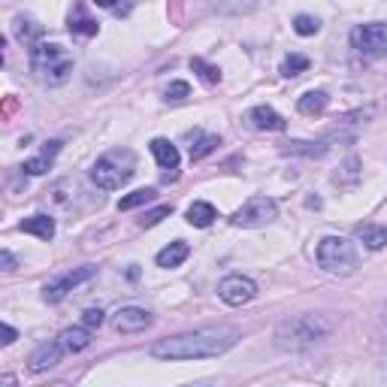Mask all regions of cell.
<instances>
[{
	"instance_id": "obj_20",
	"label": "cell",
	"mask_w": 387,
	"mask_h": 387,
	"mask_svg": "<svg viewBox=\"0 0 387 387\" xmlns=\"http://www.w3.org/2000/svg\"><path fill=\"white\" fill-rule=\"evenodd\" d=\"M215 218H218V212H215V206L206 200H197V203H191L188 206V224L191 227H209Z\"/></svg>"
},
{
	"instance_id": "obj_4",
	"label": "cell",
	"mask_w": 387,
	"mask_h": 387,
	"mask_svg": "<svg viewBox=\"0 0 387 387\" xmlns=\"http://www.w3.org/2000/svg\"><path fill=\"white\" fill-rule=\"evenodd\" d=\"M133 173H136V157L131 148H112V152L94 160L91 181L100 191H118L133 179Z\"/></svg>"
},
{
	"instance_id": "obj_33",
	"label": "cell",
	"mask_w": 387,
	"mask_h": 387,
	"mask_svg": "<svg viewBox=\"0 0 387 387\" xmlns=\"http://www.w3.org/2000/svg\"><path fill=\"white\" fill-rule=\"evenodd\" d=\"M82 324L88 327V330H97V327L103 324V311H100V309H88V311L82 315Z\"/></svg>"
},
{
	"instance_id": "obj_5",
	"label": "cell",
	"mask_w": 387,
	"mask_h": 387,
	"mask_svg": "<svg viewBox=\"0 0 387 387\" xmlns=\"http://www.w3.org/2000/svg\"><path fill=\"white\" fill-rule=\"evenodd\" d=\"M318 266L330 275H351L357 270V249H354L351 239H342V236H324L318 242Z\"/></svg>"
},
{
	"instance_id": "obj_15",
	"label": "cell",
	"mask_w": 387,
	"mask_h": 387,
	"mask_svg": "<svg viewBox=\"0 0 387 387\" xmlns=\"http://www.w3.org/2000/svg\"><path fill=\"white\" fill-rule=\"evenodd\" d=\"M249 118H251V124L257 127V131H285L287 127V121L273 109V106H254Z\"/></svg>"
},
{
	"instance_id": "obj_28",
	"label": "cell",
	"mask_w": 387,
	"mask_h": 387,
	"mask_svg": "<svg viewBox=\"0 0 387 387\" xmlns=\"http://www.w3.org/2000/svg\"><path fill=\"white\" fill-rule=\"evenodd\" d=\"M306 70H309V58L306 55H290L282 64V76H287V79H294V76H299V73H306Z\"/></svg>"
},
{
	"instance_id": "obj_16",
	"label": "cell",
	"mask_w": 387,
	"mask_h": 387,
	"mask_svg": "<svg viewBox=\"0 0 387 387\" xmlns=\"http://www.w3.org/2000/svg\"><path fill=\"white\" fill-rule=\"evenodd\" d=\"M152 155H155V160H157V167L160 169H179V148L169 143V139H152Z\"/></svg>"
},
{
	"instance_id": "obj_18",
	"label": "cell",
	"mask_w": 387,
	"mask_h": 387,
	"mask_svg": "<svg viewBox=\"0 0 387 387\" xmlns=\"http://www.w3.org/2000/svg\"><path fill=\"white\" fill-rule=\"evenodd\" d=\"M354 236H357V239L372 251H379L387 245V227H381V224H357Z\"/></svg>"
},
{
	"instance_id": "obj_27",
	"label": "cell",
	"mask_w": 387,
	"mask_h": 387,
	"mask_svg": "<svg viewBox=\"0 0 387 387\" xmlns=\"http://www.w3.org/2000/svg\"><path fill=\"white\" fill-rule=\"evenodd\" d=\"M327 152L324 143H287L285 155H306V157H321Z\"/></svg>"
},
{
	"instance_id": "obj_30",
	"label": "cell",
	"mask_w": 387,
	"mask_h": 387,
	"mask_svg": "<svg viewBox=\"0 0 387 387\" xmlns=\"http://www.w3.org/2000/svg\"><path fill=\"white\" fill-rule=\"evenodd\" d=\"M294 30L299 37H315L318 30H321V21L315 16H297L294 18Z\"/></svg>"
},
{
	"instance_id": "obj_8",
	"label": "cell",
	"mask_w": 387,
	"mask_h": 387,
	"mask_svg": "<svg viewBox=\"0 0 387 387\" xmlns=\"http://www.w3.org/2000/svg\"><path fill=\"white\" fill-rule=\"evenodd\" d=\"M94 275H97V266H76V270H70V273H64V275H58V278H52V282L42 287V299H46V303H61V299L67 297L70 290H76L79 285L91 282Z\"/></svg>"
},
{
	"instance_id": "obj_2",
	"label": "cell",
	"mask_w": 387,
	"mask_h": 387,
	"mask_svg": "<svg viewBox=\"0 0 387 387\" xmlns=\"http://www.w3.org/2000/svg\"><path fill=\"white\" fill-rule=\"evenodd\" d=\"M333 333V321L324 315H315V311H303V315H294L278 324L275 330V345L282 351H306L315 342L327 339Z\"/></svg>"
},
{
	"instance_id": "obj_11",
	"label": "cell",
	"mask_w": 387,
	"mask_h": 387,
	"mask_svg": "<svg viewBox=\"0 0 387 387\" xmlns=\"http://www.w3.org/2000/svg\"><path fill=\"white\" fill-rule=\"evenodd\" d=\"M61 354H64V345L61 342H42V345L30 354V360H28V369L30 372H49V369H55L58 363H61Z\"/></svg>"
},
{
	"instance_id": "obj_24",
	"label": "cell",
	"mask_w": 387,
	"mask_h": 387,
	"mask_svg": "<svg viewBox=\"0 0 387 387\" xmlns=\"http://www.w3.org/2000/svg\"><path fill=\"white\" fill-rule=\"evenodd\" d=\"M13 34L18 42H34L40 34H42V28L37 25L34 18H25V16H18L16 18V25H13Z\"/></svg>"
},
{
	"instance_id": "obj_21",
	"label": "cell",
	"mask_w": 387,
	"mask_h": 387,
	"mask_svg": "<svg viewBox=\"0 0 387 387\" xmlns=\"http://www.w3.org/2000/svg\"><path fill=\"white\" fill-rule=\"evenodd\" d=\"M97 30H100V25L91 18V16H85V9L76 6L70 13V34H79V37H94Z\"/></svg>"
},
{
	"instance_id": "obj_23",
	"label": "cell",
	"mask_w": 387,
	"mask_h": 387,
	"mask_svg": "<svg viewBox=\"0 0 387 387\" xmlns=\"http://www.w3.org/2000/svg\"><path fill=\"white\" fill-rule=\"evenodd\" d=\"M333 181H336V185H357L360 181V157L351 155L345 164L339 167V173L333 176Z\"/></svg>"
},
{
	"instance_id": "obj_10",
	"label": "cell",
	"mask_w": 387,
	"mask_h": 387,
	"mask_svg": "<svg viewBox=\"0 0 387 387\" xmlns=\"http://www.w3.org/2000/svg\"><path fill=\"white\" fill-rule=\"evenodd\" d=\"M152 311H145V309H139V306H124V309H118L115 311V318H112V327L118 333H143L152 327Z\"/></svg>"
},
{
	"instance_id": "obj_25",
	"label": "cell",
	"mask_w": 387,
	"mask_h": 387,
	"mask_svg": "<svg viewBox=\"0 0 387 387\" xmlns=\"http://www.w3.org/2000/svg\"><path fill=\"white\" fill-rule=\"evenodd\" d=\"M155 197H157L155 188H139V191H133V194H127V197L118 200V209H121V212H131V209H136V206H145V203H152Z\"/></svg>"
},
{
	"instance_id": "obj_1",
	"label": "cell",
	"mask_w": 387,
	"mask_h": 387,
	"mask_svg": "<svg viewBox=\"0 0 387 387\" xmlns=\"http://www.w3.org/2000/svg\"><path fill=\"white\" fill-rule=\"evenodd\" d=\"M242 333L230 324L218 327H203L191 333H179L173 339H160L152 345V357L157 360H209L221 357L224 351H230L239 342Z\"/></svg>"
},
{
	"instance_id": "obj_3",
	"label": "cell",
	"mask_w": 387,
	"mask_h": 387,
	"mask_svg": "<svg viewBox=\"0 0 387 387\" xmlns=\"http://www.w3.org/2000/svg\"><path fill=\"white\" fill-rule=\"evenodd\" d=\"M30 70L37 73V79L42 85L58 88L70 79L73 73V55L70 49H64L61 42H34L30 49Z\"/></svg>"
},
{
	"instance_id": "obj_29",
	"label": "cell",
	"mask_w": 387,
	"mask_h": 387,
	"mask_svg": "<svg viewBox=\"0 0 387 387\" xmlns=\"http://www.w3.org/2000/svg\"><path fill=\"white\" fill-rule=\"evenodd\" d=\"M257 6V0H218V9L227 16H242V13H251Z\"/></svg>"
},
{
	"instance_id": "obj_35",
	"label": "cell",
	"mask_w": 387,
	"mask_h": 387,
	"mask_svg": "<svg viewBox=\"0 0 387 387\" xmlns=\"http://www.w3.org/2000/svg\"><path fill=\"white\" fill-rule=\"evenodd\" d=\"M0 270H4V273H13L16 270V257H13V251H0Z\"/></svg>"
},
{
	"instance_id": "obj_6",
	"label": "cell",
	"mask_w": 387,
	"mask_h": 387,
	"mask_svg": "<svg viewBox=\"0 0 387 387\" xmlns=\"http://www.w3.org/2000/svg\"><path fill=\"white\" fill-rule=\"evenodd\" d=\"M351 46L357 55L363 58H384L387 55V25H379V21H372V25H357L351 30Z\"/></svg>"
},
{
	"instance_id": "obj_19",
	"label": "cell",
	"mask_w": 387,
	"mask_h": 387,
	"mask_svg": "<svg viewBox=\"0 0 387 387\" xmlns=\"http://www.w3.org/2000/svg\"><path fill=\"white\" fill-rule=\"evenodd\" d=\"M327 103H330L327 91H306L297 100V112L299 115H321V112L327 109Z\"/></svg>"
},
{
	"instance_id": "obj_14",
	"label": "cell",
	"mask_w": 387,
	"mask_h": 387,
	"mask_svg": "<svg viewBox=\"0 0 387 387\" xmlns=\"http://www.w3.org/2000/svg\"><path fill=\"white\" fill-rule=\"evenodd\" d=\"M188 254H191V245L176 239V242H169L167 249H160L155 261H157V266H164V270H173V266H181L188 261Z\"/></svg>"
},
{
	"instance_id": "obj_22",
	"label": "cell",
	"mask_w": 387,
	"mask_h": 387,
	"mask_svg": "<svg viewBox=\"0 0 387 387\" xmlns=\"http://www.w3.org/2000/svg\"><path fill=\"white\" fill-rule=\"evenodd\" d=\"M191 143H194L191 145V160H203L221 145V139L215 133H191Z\"/></svg>"
},
{
	"instance_id": "obj_26",
	"label": "cell",
	"mask_w": 387,
	"mask_h": 387,
	"mask_svg": "<svg viewBox=\"0 0 387 387\" xmlns=\"http://www.w3.org/2000/svg\"><path fill=\"white\" fill-rule=\"evenodd\" d=\"M191 70L200 73V79L209 82V85H218V82H221V70L212 67V64H206L203 58H191Z\"/></svg>"
},
{
	"instance_id": "obj_17",
	"label": "cell",
	"mask_w": 387,
	"mask_h": 387,
	"mask_svg": "<svg viewBox=\"0 0 387 387\" xmlns=\"http://www.w3.org/2000/svg\"><path fill=\"white\" fill-rule=\"evenodd\" d=\"M58 342L64 345V351H70V354H79V351H85L91 345V330L88 327H70V330H64L61 336H58Z\"/></svg>"
},
{
	"instance_id": "obj_32",
	"label": "cell",
	"mask_w": 387,
	"mask_h": 387,
	"mask_svg": "<svg viewBox=\"0 0 387 387\" xmlns=\"http://www.w3.org/2000/svg\"><path fill=\"white\" fill-rule=\"evenodd\" d=\"M191 94V85L188 82H169L167 85V91H164V97H167V100H185V97Z\"/></svg>"
},
{
	"instance_id": "obj_12",
	"label": "cell",
	"mask_w": 387,
	"mask_h": 387,
	"mask_svg": "<svg viewBox=\"0 0 387 387\" xmlns=\"http://www.w3.org/2000/svg\"><path fill=\"white\" fill-rule=\"evenodd\" d=\"M61 139H52V143H46V145H42V152L37 155V157H30V160H25V167H21V169H25V173L28 176H42V173H46V169L52 167V160H55L58 157V152H61Z\"/></svg>"
},
{
	"instance_id": "obj_13",
	"label": "cell",
	"mask_w": 387,
	"mask_h": 387,
	"mask_svg": "<svg viewBox=\"0 0 387 387\" xmlns=\"http://www.w3.org/2000/svg\"><path fill=\"white\" fill-rule=\"evenodd\" d=\"M18 230L21 233H30V236H37V239H55V218L52 215H30V218H25L18 224Z\"/></svg>"
},
{
	"instance_id": "obj_9",
	"label": "cell",
	"mask_w": 387,
	"mask_h": 387,
	"mask_svg": "<svg viewBox=\"0 0 387 387\" xmlns=\"http://www.w3.org/2000/svg\"><path fill=\"white\" fill-rule=\"evenodd\" d=\"M218 297H221L227 306H245V303H251V299L257 297V285L251 282L249 275L233 273V275H227V278H221Z\"/></svg>"
},
{
	"instance_id": "obj_34",
	"label": "cell",
	"mask_w": 387,
	"mask_h": 387,
	"mask_svg": "<svg viewBox=\"0 0 387 387\" xmlns=\"http://www.w3.org/2000/svg\"><path fill=\"white\" fill-rule=\"evenodd\" d=\"M0 336H4V339H0V345H13V342L18 339V330L9 327V324H4V327H0Z\"/></svg>"
},
{
	"instance_id": "obj_36",
	"label": "cell",
	"mask_w": 387,
	"mask_h": 387,
	"mask_svg": "<svg viewBox=\"0 0 387 387\" xmlns=\"http://www.w3.org/2000/svg\"><path fill=\"white\" fill-rule=\"evenodd\" d=\"M91 4H97V6H103V9H112L118 0H91Z\"/></svg>"
},
{
	"instance_id": "obj_31",
	"label": "cell",
	"mask_w": 387,
	"mask_h": 387,
	"mask_svg": "<svg viewBox=\"0 0 387 387\" xmlns=\"http://www.w3.org/2000/svg\"><path fill=\"white\" fill-rule=\"evenodd\" d=\"M169 212H173V206H157V209H152V212H145L143 218H139V227H143V230H145V227H155V224L164 221Z\"/></svg>"
},
{
	"instance_id": "obj_7",
	"label": "cell",
	"mask_w": 387,
	"mask_h": 387,
	"mask_svg": "<svg viewBox=\"0 0 387 387\" xmlns=\"http://www.w3.org/2000/svg\"><path fill=\"white\" fill-rule=\"evenodd\" d=\"M275 215H278L275 200H270V197H251V200H245L242 206L233 212L230 221L236 224V227H263V224H270Z\"/></svg>"
}]
</instances>
